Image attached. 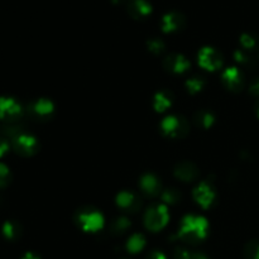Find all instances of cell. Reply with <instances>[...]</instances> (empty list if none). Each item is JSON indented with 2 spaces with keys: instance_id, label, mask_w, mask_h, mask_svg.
I'll use <instances>...</instances> for the list:
<instances>
[{
  "instance_id": "cell-6",
  "label": "cell",
  "mask_w": 259,
  "mask_h": 259,
  "mask_svg": "<svg viewBox=\"0 0 259 259\" xmlns=\"http://www.w3.org/2000/svg\"><path fill=\"white\" fill-rule=\"evenodd\" d=\"M22 115V106L10 98H0V119L5 121H15Z\"/></svg>"
},
{
  "instance_id": "cell-32",
  "label": "cell",
  "mask_w": 259,
  "mask_h": 259,
  "mask_svg": "<svg viewBox=\"0 0 259 259\" xmlns=\"http://www.w3.org/2000/svg\"><path fill=\"white\" fill-rule=\"evenodd\" d=\"M22 259H39V258H38L35 254H33V253H27V254H25Z\"/></svg>"
},
{
  "instance_id": "cell-27",
  "label": "cell",
  "mask_w": 259,
  "mask_h": 259,
  "mask_svg": "<svg viewBox=\"0 0 259 259\" xmlns=\"http://www.w3.org/2000/svg\"><path fill=\"white\" fill-rule=\"evenodd\" d=\"M148 46H149V50L154 53H161L164 48L163 42L159 39H152L151 42L148 43Z\"/></svg>"
},
{
  "instance_id": "cell-23",
  "label": "cell",
  "mask_w": 259,
  "mask_h": 259,
  "mask_svg": "<svg viewBox=\"0 0 259 259\" xmlns=\"http://www.w3.org/2000/svg\"><path fill=\"white\" fill-rule=\"evenodd\" d=\"M186 86L191 93H197V91H200L204 88V80L199 77L190 78V80H187Z\"/></svg>"
},
{
  "instance_id": "cell-21",
  "label": "cell",
  "mask_w": 259,
  "mask_h": 259,
  "mask_svg": "<svg viewBox=\"0 0 259 259\" xmlns=\"http://www.w3.org/2000/svg\"><path fill=\"white\" fill-rule=\"evenodd\" d=\"M244 254L248 259H259V242H249L244 249Z\"/></svg>"
},
{
  "instance_id": "cell-25",
  "label": "cell",
  "mask_w": 259,
  "mask_h": 259,
  "mask_svg": "<svg viewBox=\"0 0 259 259\" xmlns=\"http://www.w3.org/2000/svg\"><path fill=\"white\" fill-rule=\"evenodd\" d=\"M162 199L167 204H174V202H176L180 199V195L177 194L176 190H167V191L162 194Z\"/></svg>"
},
{
  "instance_id": "cell-29",
  "label": "cell",
  "mask_w": 259,
  "mask_h": 259,
  "mask_svg": "<svg viewBox=\"0 0 259 259\" xmlns=\"http://www.w3.org/2000/svg\"><path fill=\"white\" fill-rule=\"evenodd\" d=\"M147 259H167V258L162 252H153L147 257Z\"/></svg>"
},
{
  "instance_id": "cell-4",
  "label": "cell",
  "mask_w": 259,
  "mask_h": 259,
  "mask_svg": "<svg viewBox=\"0 0 259 259\" xmlns=\"http://www.w3.org/2000/svg\"><path fill=\"white\" fill-rule=\"evenodd\" d=\"M13 146H14L15 152L20 156L29 157L32 154H34L38 149V143L37 139L34 137L29 136V134H19L18 137H15L14 141H13Z\"/></svg>"
},
{
  "instance_id": "cell-14",
  "label": "cell",
  "mask_w": 259,
  "mask_h": 259,
  "mask_svg": "<svg viewBox=\"0 0 259 259\" xmlns=\"http://www.w3.org/2000/svg\"><path fill=\"white\" fill-rule=\"evenodd\" d=\"M185 19L180 13L172 12L168 13L162 19V29L164 32H174V30L179 29L182 24H184Z\"/></svg>"
},
{
  "instance_id": "cell-16",
  "label": "cell",
  "mask_w": 259,
  "mask_h": 259,
  "mask_svg": "<svg viewBox=\"0 0 259 259\" xmlns=\"http://www.w3.org/2000/svg\"><path fill=\"white\" fill-rule=\"evenodd\" d=\"M129 12L134 18H142L151 14L152 5L147 0H133L129 3Z\"/></svg>"
},
{
  "instance_id": "cell-20",
  "label": "cell",
  "mask_w": 259,
  "mask_h": 259,
  "mask_svg": "<svg viewBox=\"0 0 259 259\" xmlns=\"http://www.w3.org/2000/svg\"><path fill=\"white\" fill-rule=\"evenodd\" d=\"M196 121L200 126L209 128V126H211V124L214 123V115H212L211 113H209V111H202V113H199Z\"/></svg>"
},
{
  "instance_id": "cell-28",
  "label": "cell",
  "mask_w": 259,
  "mask_h": 259,
  "mask_svg": "<svg viewBox=\"0 0 259 259\" xmlns=\"http://www.w3.org/2000/svg\"><path fill=\"white\" fill-rule=\"evenodd\" d=\"M8 151H9V143L7 138H0V157L4 156Z\"/></svg>"
},
{
  "instance_id": "cell-10",
  "label": "cell",
  "mask_w": 259,
  "mask_h": 259,
  "mask_svg": "<svg viewBox=\"0 0 259 259\" xmlns=\"http://www.w3.org/2000/svg\"><path fill=\"white\" fill-rule=\"evenodd\" d=\"M223 81L230 90H240L243 86V75L235 67H230L223 73Z\"/></svg>"
},
{
  "instance_id": "cell-2",
  "label": "cell",
  "mask_w": 259,
  "mask_h": 259,
  "mask_svg": "<svg viewBox=\"0 0 259 259\" xmlns=\"http://www.w3.org/2000/svg\"><path fill=\"white\" fill-rule=\"evenodd\" d=\"M168 220L169 212L166 205H154L144 214V225L151 232H159L163 229Z\"/></svg>"
},
{
  "instance_id": "cell-26",
  "label": "cell",
  "mask_w": 259,
  "mask_h": 259,
  "mask_svg": "<svg viewBox=\"0 0 259 259\" xmlns=\"http://www.w3.org/2000/svg\"><path fill=\"white\" fill-rule=\"evenodd\" d=\"M9 182V169L7 166L0 163V189L5 187Z\"/></svg>"
},
{
  "instance_id": "cell-11",
  "label": "cell",
  "mask_w": 259,
  "mask_h": 259,
  "mask_svg": "<svg viewBox=\"0 0 259 259\" xmlns=\"http://www.w3.org/2000/svg\"><path fill=\"white\" fill-rule=\"evenodd\" d=\"M29 110L37 118H48L55 110V106H53L52 101L40 99V100H37L30 105Z\"/></svg>"
},
{
  "instance_id": "cell-15",
  "label": "cell",
  "mask_w": 259,
  "mask_h": 259,
  "mask_svg": "<svg viewBox=\"0 0 259 259\" xmlns=\"http://www.w3.org/2000/svg\"><path fill=\"white\" fill-rule=\"evenodd\" d=\"M175 175L176 177H179L180 180L185 182L192 181V180L196 179L197 176V168L190 162H184V163H180L179 166L175 169Z\"/></svg>"
},
{
  "instance_id": "cell-30",
  "label": "cell",
  "mask_w": 259,
  "mask_h": 259,
  "mask_svg": "<svg viewBox=\"0 0 259 259\" xmlns=\"http://www.w3.org/2000/svg\"><path fill=\"white\" fill-rule=\"evenodd\" d=\"M250 93L254 94V95H259V80H255L254 82L250 86Z\"/></svg>"
},
{
  "instance_id": "cell-12",
  "label": "cell",
  "mask_w": 259,
  "mask_h": 259,
  "mask_svg": "<svg viewBox=\"0 0 259 259\" xmlns=\"http://www.w3.org/2000/svg\"><path fill=\"white\" fill-rule=\"evenodd\" d=\"M116 204L119 207H121L123 210H132V211H136L139 207L141 202L139 199L133 194V192L129 191H123L118 195L116 197Z\"/></svg>"
},
{
  "instance_id": "cell-9",
  "label": "cell",
  "mask_w": 259,
  "mask_h": 259,
  "mask_svg": "<svg viewBox=\"0 0 259 259\" xmlns=\"http://www.w3.org/2000/svg\"><path fill=\"white\" fill-rule=\"evenodd\" d=\"M164 67L175 73H182L189 70L190 62L181 55H171L164 60Z\"/></svg>"
},
{
  "instance_id": "cell-24",
  "label": "cell",
  "mask_w": 259,
  "mask_h": 259,
  "mask_svg": "<svg viewBox=\"0 0 259 259\" xmlns=\"http://www.w3.org/2000/svg\"><path fill=\"white\" fill-rule=\"evenodd\" d=\"M240 43H242V46L245 50H252V48H254L255 45H257V39H255L252 34L244 33V34L240 37Z\"/></svg>"
},
{
  "instance_id": "cell-5",
  "label": "cell",
  "mask_w": 259,
  "mask_h": 259,
  "mask_svg": "<svg viewBox=\"0 0 259 259\" xmlns=\"http://www.w3.org/2000/svg\"><path fill=\"white\" fill-rule=\"evenodd\" d=\"M78 222L85 232L95 233L104 227V217L98 211H82L78 217Z\"/></svg>"
},
{
  "instance_id": "cell-31",
  "label": "cell",
  "mask_w": 259,
  "mask_h": 259,
  "mask_svg": "<svg viewBox=\"0 0 259 259\" xmlns=\"http://www.w3.org/2000/svg\"><path fill=\"white\" fill-rule=\"evenodd\" d=\"M191 259H209L205 254L201 253H191Z\"/></svg>"
},
{
  "instance_id": "cell-1",
  "label": "cell",
  "mask_w": 259,
  "mask_h": 259,
  "mask_svg": "<svg viewBox=\"0 0 259 259\" xmlns=\"http://www.w3.org/2000/svg\"><path fill=\"white\" fill-rule=\"evenodd\" d=\"M209 230V223L205 218L197 215H187L182 219L180 228V239L189 243H197L205 239Z\"/></svg>"
},
{
  "instance_id": "cell-17",
  "label": "cell",
  "mask_w": 259,
  "mask_h": 259,
  "mask_svg": "<svg viewBox=\"0 0 259 259\" xmlns=\"http://www.w3.org/2000/svg\"><path fill=\"white\" fill-rule=\"evenodd\" d=\"M144 245H146V239H144L143 235L133 234L129 238L128 242H126V249H128L129 253L136 254V253H139L143 249Z\"/></svg>"
},
{
  "instance_id": "cell-22",
  "label": "cell",
  "mask_w": 259,
  "mask_h": 259,
  "mask_svg": "<svg viewBox=\"0 0 259 259\" xmlns=\"http://www.w3.org/2000/svg\"><path fill=\"white\" fill-rule=\"evenodd\" d=\"M131 227V223H129V220L126 219V218H119L118 220H115L113 224V227H111V230H113L114 233H124L125 232L128 228Z\"/></svg>"
},
{
  "instance_id": "cell-33",
  "label": "cell",
  "mask_w": 259,
  "mask_h": 259,
  "mask_svg": "<svg viewBox=\"0 0 259 259\" xmlns=\"http://www.w3.org/2000/svg\"><path fill=\"white\" fill-rule=\"evenodd\" d=\"M257 114H258V116H259V105H258V108H257Z\"/></svg>"
},
{
  "instance_id": "cell-8",
  "label": "cell",
  "mask_w": 259,
  "mask_h": 259,
  "mask_svg": "<svg viewBox=\"0 0 259 259\" xmlns=\"http://www.w3.org/2000/svg\"><path fill=\"white\" fill-rule=\"evenodd\" d=\"M161 128L164 134L171 137H181L182 133L187 132L186 121L182 120L181 118L177 116H167L161 124Z\"/></svg>"
},
{
  "instance_id": "cell-13",
  "label": "cell",
  "mask_w": 259,
  "mask_h": 259,
  "mask_svg": "<svg viewBox=\"0 0 259 259\" xmlns=\"http://www.w3.org/2000/svg\"><path fill=\"white\" fill-rule=\"evenodd\" d=\"M141 189L148 196H154L161 191V184L154 175L147 174L141 180Z\"/></svg>"
},
{
  "instance_id": "cell-19",
  "label": "cell",
  "mask_w": 259,
  "mask_h": 259,
  "mask_svg": "<svg viewBox=\"0 0 259 259\" xmlns=\"http://www.w3.org/2000/svg\"><path fill=\"white\" fill-rule=\"evenodd\" d=\"M3 234L7 239H17L20 235V227L14 222H7L3 227Z\"/></svg>"
},
{
  "instance_id": "cell-3",
  "label": "cell",
  "mask_w": 259,
  "mask_h": 259,
  "mask_svg": "<svg viewBox=\"0 0 259 259\" xmlns=\"http://www.w3.org/2000/svg\"><path fill=\"white\" fill-rule=\"evenodd\" d=\"M199 63L207 71H217L223 66V57L215 48L204 47L199 53Z\"/></svg>"
},
{
  "instance_id": "cell-7",
  "label": "cell",
  "mask_w": 259,
  "mask_h": 259,
  "mask_svg": "<svg viewBox=\"0 0 259 259\" xmlns=\"http://www.w3.org/2000/svg\"><path fill=\"white\" fill-rule=\"evenodd\" d=\"M215 191L211 187V185L207 182H201L196 189L194 190V199L196 200L197 204L204 209L211 206V204L215 200Z\"/></svg>"
},
{
  "instance_id": "cell-18",
  "label": "cell",
  "mask_w": 259,
  "mask_h": 259,
  "mask_svg": "<svg viewBox=\"0 0 259 259\" xmlns=\"http://www.w3.org/2000/svg\"><path fill=\"white\" fill-rule=\"evenodd\" d=\"M172 100L171 96L166 93V91H162V93H158L156 96H154V109L157 111H166L167 109L171 106Z\"/></svg>"
}]
</instances>
